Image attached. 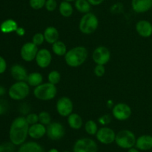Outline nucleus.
<instances>
[{
    "mask_svg": "<svg viewBox=\"0 0 152 152\" xmlns=\"http://www.w3.org/2000/svg\"><path fill=\"white\" fill-rule=\"evenodd\" d=\"M29 126L24 117H18L13 120L9 130L10 141L15 145H21L26 140Z\"/></svg>",
    "mask_w": 152,
    "mask_h": 152,
    "instance_id": "f257e3e1",
    "label": "nucleus"
},
{
    "mask_svg": "<svg viewBox=\"0 0 152 152\" xmlns=\"http://www.w3.org/2000/svg\"><path fill=\"white\" fill-rule=\"evenodd\" d=\"M87 49L83 46H77L67 51L65 55V62L68 65L76 68L83 65L88 58Z\"/></svg>",
    "mask_w": 152,
    "mask_h": 152,
    "instance_id": "f03ea898",
    "label": "nucleus"
},
{
    "mask_svg": "<svg viewBox=\"0 0 152 152\" xmlns=\"http://www.w3.org/2000/svg\"><path fill=\"white\" fill-rule=\"evenodd\" d=\"M57 94V88L56 85L50 83H42L39 86L35 87L34 94L37 99L42 101H48L53 99Z\"/></svg>",
    "mask_w": 152,
    "mask_h": 152,
    "instance_id": "7ed1b4c3",
    "label": "nucleus"
},
{
    "mask_svg": "<svg viewBox=\"0 0 152 152\" xmlns=\"http://www.w3.org/2000/svg\"><path fill=\"white\" fill-rule=\"evenodd\" d=\"M99 21L96 15L92 13H87L81 18L79 25L80 31L84 34H91L97 29Z\"/></svg>",
    "mask_w": 152,
    "mask_h": 152,
    "instance_id": "20e7f679",
    "label": "nucleus"
},
{
    "mask_svg": "<svg viewBox=\"0 0 152 152\" xmlns=\"http://www.w3.org/2000/svg\"><path fill=\"white\" fill-rule=\"evenodd\" d=\"M30 93L29 85L25 81H17L12 85L8 90V95L13 100H22Z\"/></svg>",
    "mask_w": 152,
    "mask_h": 152,
    "instance_id": "39448f33",
    "label": "nucleus"
},
{
    "mask_svg": "<svg viewBox=\"0 0 152 152\" xmlns=\"http://www.w3.org/2000/svg\"><path fill=\"white\" fill-rule=\"evenodd\" d=\"M136 136L129 130H122L116 134L115 142L119 147L129 149L136 144Z\"/></svg>",
    "mask_w": 152,
    "mask_h": 152,
    "instance_id": "423d86ee",
    "label": "nucleus"
},
{
    "mask_svg": "<svg viewBox=\"0 0 152 152\" xmlns=\"http://www.w3.org/2000/svg\"><path fill=\"white\" fill-rule=\"evenodd\" d=\"M97 145L94 140L91 138H81L74 143V152H97Z\"/></svg>",
    "mask_w": 152,
    "mask_h": 152,
    "instance_id": "0eeeda50",
    "label": "nucleus"
},
{
    "mask_svg": "<svg viewBox=\"0 0 152 152\" xmlns=\"http://www.w3.org/2000/svg\"><path fill=\"white\" fill-rule=\"evenodd\" d=\"M47 135L52 140H61L65 134V129L63 125L59 123H50L47 127Z\"/></svg>",
    "mask_w": 152,
    "mask_h": 152,
    "instance_id": "6e6552de",
    "label": "nucleus"
},
{
    "mask_svg": "<svg viewBox=\"0 0 152 152\" xmlns=\"http://www.w3.org/2000/svg\"><path fill=\"white\" fill-rule=\"evenodd\" d=\"M93 60L96 65H103L108 63L111 58L110 50L105 46H99L96 48L92 54Z\"/></svg>",
    "mask_w": 152,
    "mask_h": 152,
    "instance_id": "1a4fd4ad",
    "label": "nucleus"
},
{
    "mask_svg": "<svg viewBox=\"0 0 152 152\" xmlns=\"http://www.w3.org/2000/svg\"><path fill=\"white\" fill-rule=\"evenodd\" d=\"M113 116L117 120L123 121L126 120L132 115V108L127 104L120 103L116 104L112 109Z\"/></svg>",
    "mask_w": 152,
    "mask_h": 152,
    "instance_id": "9d476101",
    "label": "nucleus"
},
{
    "mask_svg": "<svg viewBox=\"0 0 152 152\" xmlns=\"http://www.w3.org/2000/svg\"><path fill=\"white\" fill-rule=\"evenodd\" d=\"M97 140L105 145H109L113 142H115L116 134L113 129L108 127H102L98 129L96 134Z\"/></svg>",
    "mask_w": 152,
    "mask_h": 152,
    "instance_id": "9b49d317",
    "label": "nucleus"
},
{
    "mask_svg": "<svg viewBox=\"0 0 152 152\" xmlns=\"http://www.w3.org/2000/svg\"><path fill=\"white\" fill-rule=\"evenodd\" d=\"M56 108L59 115L62 117H68L70 114H72L74 105L70 98L63 96L57 101Z\"/></svg>",
    "mask_w": 152,
    "mask_h": 152,
    "instance_id": "f8f14e48",
    "label": "nucleus"
},
{
    "mask_svg": "<svg viewBox=\"0 0 152 152\" xmlns=\"http://www.w3.org/2000/svg\"><path fill=\"white\" fill-rule=\"evenodd\" d=\"M38 50V47L34 43L27 42L21 48V57L25 62H31L36 59Z\"/></svg>",
    "mask_w": 152,
    "mask_h": 152,
    "instance_id": "ddd939ff",
    "label": "nucleus"
},
{
    "mask_svg": "<svg viewBox=\"0 0 152 152\" xmlns=\"http://www.w3.org/2000/svg\"><path fill=\"white\" fill-rule=\"evenodd\" d=\"M36 62L37 65L42 68H45L50 65L52 61V56L50 52L45 48L38 50L36 56Z\"/></svg>",
    "mask_w": 152,
    "mask_h": 152,
    "instance_id": "4468645a",
    "label": "nucleus"
},
{
    "mask_svg": "<svg viewBox=\"0 0 152 152\" xmlns=\"http://www.w3.org/2000/svg\"><path fill=\"white\" fill-rule=\"evenodd\" d=\"M12 77L16 81H26L28 78V72L25 67L19 64H14L10 68Z\"/></svg>",
    "mask_w": 152,
    "mask_h": 152,
    "instance_id": "2eb2a0df",
    "label": "nucleus"
},
{
    "mask_svg": "<svg viewBox=\"0 0 152 152\" xmlns=\"http://www.w3.org/2000/svg\"><path fill=\"white\" fill-rule=\"evenodd\" d=\"M46 133H47V129H46L45 126L40 123L31 125L29 127V131H28V135L31 138L35 140L43 137L46 134Z\"/></svg>",
    "mask_w": 152,
    "mask_h": 152,
    "instance_id": "dca6fc26",
    "label": "nucleus"
},
{
    "mask_svg": "<svg viewBox=\"0 0 152 152\" xmlns=\"http://www.w3.org/2000/svg\"><path fill=\"white\" fill-rule=\"evenodd\" d=\"M132 6L136 13H145L152 8V0H132Z\"/></svg>",
    "mask_w": 152,
    "mask_h": 152,
    "instance_id": "f3484780",
    "label": "nucleus"
},
{
    "mask_svg": "<svg viewBox=\"0 0 152 152\" xmlns=\"http://www.w3.org/2000/svg\"><path fill=\"white\" fill-rule=\"evenodd\" d=\"M136 31L140 36L148 38L152 36V24L147 20H140L137 23Z\"/></svg>",
    "mask_w": 152,
    "mask_h": 152,
    "instance_id": "a211bd4d",
    "label": "nucleus"
},
{
    "mask_svg": "<svg viewBox=\"0 0 152 152\" xmlns=\"http://www.w3.org/2000/svg\"><path fill=\"white\" fill-rule=\"evenodd\" d=\"M136 148L141 151H148L152 148V136L145 134L139 137L136 140Z\"/></svg>",
    "mask_w": 152,
    "mask_h": 152,
    "instance_id": "6ab92c4d",
    "label": "nucleus"
},
{
    "mask_svg": "<svg viewBox=\"0 0 152 152\" xmlns=\"http://www.w3.org/2000/svg\"><path fill=\"white\" fill-rule=\"evenodd\" d=\"M17 152H45L41 145L36 142H24L20 145Z\"/></svg>",
    "mask_w": 152,
    "mask_h": 152,
    "instance_id": "aec40b11",
    "label": "nucleus"
},
{
    "mask_svg": "<svg viewBox=\"0 0 152 152\" xmlns=\"http://www.w3.org/2000/svg\"><path fill=\"white\" fill-rule=\"evenodd\" d=\"M45 40L49 44H53L56 41L59 40V34L58 30L53 26H50L46 28L44 31Z\"/></svg>",
    "mask_w": 152,
    "mask_h": 152,
    "instance_id": "412c9836",
    "label": "nucleus"
},
{
    "mask_svg": "<svg viewBox=\"0 0 152 152\" xmlns=\"http://www.w3.org/2000/svg\"><path fill=\"white\" fill-rule=\"evenodd\" d=\"M18 28L19 27H18L17 22L11 19H6L0 25V31L3 34H10L12 32H16Z\"/></svg>",
    "mask_w": 152,
    "mask_h": 152,
    "instance_id": "4be33fe9",
    "label": "nucleus"
},
{
    "mask_svg": "<svg viewBox=\"0 0 152 152\" xmlns=\"http://www.w3.org/2000/svg\"><path fill=\"white\" fill-rule=\"evenodd\" d=\"M68 123L71 129L78 130L83 126V121L82 117L79 114L72 113L68 117Z\"/></svg>",
    "mask_w": 152,
    "mask_h": 152,
    "instance_id": "5701e85b",
    "label": "nucleus"
},
{
    "mask_svg": "<svg viewBox=\"0 0 152 152\" xmlns=\"http://www.w3.org/2000/svg\"><path fill=\"white\" fill-rule=\"evenodd\" d=\"M43 77L40 73L34 72L28 74L26 82L30 86L37 87L42 83Z\"/></svg>",
    "mask_w": 152,
    "mask_h": 152,
    "instance_id": "b1692460",
    "label": "nucleus"
},
{
    "mask_svg": "<svg viewBox=\"0 0 152 152\" xmlns=\"http://www.w3.org/2000/svg\"><path fill=\"white\" fill-rule=\"evenodd\" d=\"M59 10L60 14L64 17H70L72 15L74 9L69 1H63L59 6Z\"/></svg>",
    "mask_w": 152,
    "mask_h": 152,
    "instance_id": "393cba45",
    "label": "nucleus"
},
{
    "mask_svg": "<svg viewBox=\"0 0 152 152\" xmlns=\"http://www.w3.org/2000/svg\"><path fill=\"white\" fill-rule=\"evenodd\" d=\"M52 50L56 55L59 56H65L67 53V48L65 43L62 41H56L52 44Z\"/></svg>",
    "mask_w": 152,
    "mask_h": 152,
    "instance_id": "a878e982",
    "label": "nucleus"
},
{
    "mask_svg": "<svg viewBox=\"0 0 152 152\" xmlns=\"http://www.w3.org/2000/svg\"><path fill=\"white\" fill-rule=\"evenodd\" d=\"M74 6L80 13L86 14V13H89L91 4L88 2V0H76Z\"/></svg>",
    "mask_w": 152,
    "mask_h": 152,
    "instance_id": "bb28decb",
    "label": "nucleus"
},
{
    "mask_svg": "<svg viewBox=\"0 0 152 152\" xmlns=\"http://www.w3.org/2000/svg\"><path fill=\"white\" fill-rule=\"evenodd\" d=\"M85 129L89 135H95L98 131V127L94 121L88 120L86 122V125H85Z\"/></svg>",
    "mask_w": 152,
    "mask_h": 152,
    "instance_id": "cd10ccee",
    "label": "nucleus"
},
{
    "mask_svg": "<svg viewBox=\"0 0 152 152\" xmlns=\"http://www.w3.org/2000/svg\"><path fill=\"white\" fill-rule=\"evenodd\" d=\"M39 115V123H42L44 126H48L51 123V117L47 111H42Z\"/></svg>",
    "mask_w": 152,
    "mask_h": 152,
    "instance_id": "c85d7f7f",
    "label": "nucleus"
},
{
    "mask_svg": "<svg viewBox=\"0 0 152 152\" xmlns=\"http://www.w3.org/2000/svg\"><path fill=\"white\" fill-rule=\"evenodd\" d=\"M48 79L49 83H52V84L53 85H56L59 83V81H60V74H59V71H52L49 73Z\"/></svg>",
    "mask_w": 152,
    "mask_h": 152,
    "instance_id": "c756f323",
    "label": "nucleus"
},
{
    "mask_svg": "<svg viewBox=\"0 0 152 152\" xmlns=\"http://www.w3.org/2000/svg\"><path fill=\"white\" fill-rule=\"evenodd\" d=\"M0 152H15V145L11 142H6L0 144Z\"/></svg>",
    "mask_w": 152,
    "mask_h": 152,
    "instance_id": "7c9ffc66",
    "label": "nucleus"
},
{
    "mask_svg": "<svg viewBox=\"0 0 152 152\" xmlns=\"http://www.w3.org/2000/svg\"><path fill=\"white\" fill-rule=\"evenodd\" d=\"M46 0H30L29 4L34 10H39L45 5Z\"/></svg>",
    "mask_w": 152,
    "mask_h": 152,
    "instance_id": "2f4dec72",
    "label": "nucleus"
},
{
    "mask_svg": "<svg viewBox=\"0 0 152 152\" xmlns=\"http://www.w3.org/2000/svg\"><path fill=\"white\" fill-rule=\"evenodd\" d=\"M44 41H45L44 34H42V33H37V34H34L32 38V42L37 46L41 45L44 42Z\"/></svg>",
    "mask_w": 152,
    "mask_h": 152,
    "instance_id": "473e14b6",
    "label": "nucleus"
},
{
    "mask_svg": "<svg viewBox=\"0 0 152 152\" xmlns=\"http://www.w3.org/2000/svg\"><path fill=\"white\" fill-rule=\"evenodd\" d=\"M27 122H28V124L30 126L31 125L36 124L39 122V115L37 114H34V113H31V114H27V116L25 117Z\"/></svg>",
    "mask_w": 152,
    "mask_h": 152,
    "instance_id": "72a5a7b5",
    "label": "nucleus"
},
{
    "mask_svg": "<svg viewBox=\"0 0 152 152\" xmlns=\"http://www.w3.org/2000/svg\"><path fill=\"white\" fill-rule=\"evenodd\" d=\"M45 7L48 11L52 12L56 10V8L57 7V2L56 0H46Z\"/></svg>",
    "mask_w": 152,
    "mask_h": 152,
    "instance_id": "f704fd0d",
    "label": "nucleus"
},
{
    "mask_svg": "<svg viewBox=\"0 0 152 152\" xmlns=\"http://www.w3.org/2000/svg\"><path fill=\"white\" fill-rule=\"evenodd\" d=\"M105 68L103 65H96L94 68V74L96 77H101L105 74Z\"/></svg>",
    "mask_w": 152,
    "mask_h": 152,
    "instance_id": "c9c22d12",
    "label": "nucleus"
},
{
    "mask_svg": "<svg viewBox=\"0 0 152 152\" xmlns=\"http://www.w3.org/2000/svg\"><path fill=\"white\" fill-rule=\"evenodd\" d=\"M8 105H9L7 101L0 99V115H2L4 113L7 112L9 107Z\"/></svg>",
    "mask_w": 152,
    "mask_h": 152,
    "instance_id": "e433bc0d",
    "label": "nucleus"
},
{
    "mask_svg": "<svg viewBox=\"0 0 152 152\" xmlns=\"http://www.w3.org/2000/svg\"><path fill=\"white\" fill-rule=\"evenodd\" d=\"M99 123L102 125H108L111 122V117L109 114H105L98 120Z\"/></svg>",
    "mask_w": 152,
    "mask_h": 152,
    "instance_id": "4c0bfd02",
    "label": "nucleus"
},
{
    "mask_svg": "<svg viewBox=\"0 0 152 152\" xmlns=\"http://www.w3.org/2000/svg\"><path fill=\"white\" fill-rule=\"evenodd\" d=\"M7 69V62L5 59L0 56V74H3Z\"/></svg>",
    "mask_w": 152,
    "mask_h": 152,
    "instance_id": "58836bf2",
    "label": "nucleus"
},
{
    "mask_svg": "<svg viewBox=\"0 0 152 152\" xmlns=\"http://www.w3.org/2000/svg\"><path fill=\"white\" fill-rule=\"evenodd\" d=\"M88 2L90 3L91 5L97 6L99 5L100 4H102L104 1V0H88Z\"/></svg>",
    "mask_w": 152,
    "mask_h": 152,
    "instance_id": "ea45409f",
    "label": "nucleus"
},
{
    "mask_svg": "<svg viewBox=\"0 0 152 152\" xmlns=\"http://www.w3.org/2000/svg\"><path fill=\"white\" fill-rule=\"evenodd\" d=\"M16 34H18V35L24 36V35H25V30H24L22 28H18V29L16 30Z\"/></svg>",
    "mask_w": 152,
    "mask_h": 152,
    "instance_id": "a19ab883",
    "label": "nucleus"
},
{
    "mask_svg": "<svg viewBox=\"0 0 152 152\" xmlns=\"http://www.w3.org/2000/svg\"><path fill=\"white\" fill-rule=\"evenodd\" d=\"M6 93V89L4 88V87L0 86V96H4Z\"/></svg>",
    "mask_w": 152,
    "mask_h": 152,
    "instance_id": "79ce46f5",
    "label": "nucleus"
},
{
    "mask_svg": "<svg viewBox=\"0 0 152 152\" xmlns=\"http://www.w3.org/2000/svg\"><path fill=\"white\" fill-rule=\"evenodd\" d=\"M128 152H140V151H139V149H137V148H134V147H132V148H129Z\"/></svg>",
    "mask_w": 152,
    "mask_h": 152,
    "instance_id": "37998d69",
    "label": "nucleus"
},
{
    "mask_svg": "<svg viewBox=\"0 0 152 152\" xmlns=\"http://www.w3.org/2000/svg\"><path fill=\"white\" fill-rule=\"evenodd\" d=\"M48 152H59V151L56 148H51V149L49 150Z\"/></svg>",
    "mask_w": 152,
    "mask_h": 152,
    "instance_id": "c03bdc74",
    "label": "nucleus"
},
{
    "mask_svg": "<svg viewBox=\"0 0 152 152\" xmlns=\"http://www.w3.org/2000/svg\"><path fill=\"white\" fill-rule=\"evenodd\" d=\"M64 1H69V2H71V1H75L76 0H64Z\"/></svg>",
    "mask_w": 152,
    "mask_h": 152,
    "instance_id": "a18cd8bd",
    "label": "nucleus"
},
{
    "mask_svg": "<svg viewBox=\"0 0 152 152\" xmlns=\"http://www.w3.org/2000/svg\"><path fill=\"white\" fill-rule=\"evenodd\" d=\"M63 152H69V151H63Z\"/></svg>",
    "mask_w": 152,
    "mask_h": 152,
    "instance_id": "49530a36",
    "label": "nucleus"
}]
</instances>
